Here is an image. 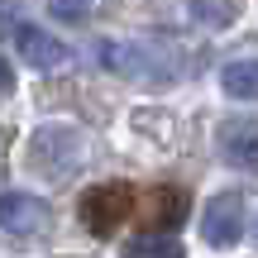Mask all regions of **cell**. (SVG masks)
Returning <instances> with one entry per match:
<instances>
[{
    "instance_id": "obj_1",
    "label": "cell",
    "mask_w": 258,
    "mask_h": 258,
    "mask_svg": "<svg viewBox=\"0 0 258 258\" xmlns=\"http://www.w3.org/2000/svg\"><path fill=\"white\" fill-rule=\"evenodd\" d=\"M134 211H139V196H134V186H124V182L91 186V191L82 196V220H86V230H91V234L120 230Z\"/></svg>"
},
{
    "instance_id": "obj_2",
    "label": "cell",
    "mask_w": 258,
    "mask_h": 258,
    "mask_svg": "<svg viewBox=\"0 0 258 258\" xmlns=\"http://www.w3.org/2000/svg\"><path fill=\"white\" fill-rule=\"evenodd\" d=\"M201 239L211 249H234L244 239V196L239 191H220L201 215Z\"/></svg>"
},
{
    "instance_id": "obj_3",
    "label": "cell",
    "mask_w": 258,
    "mask_h": 258,
    "mask_svg": "<svg viewBox=\"0 0 258 258\" xmlns=\"http://www.w3.org/2000/svg\"><path fill=\"white\" fill-rule=\"evenodd\" d=\"M215 148H220V158L230 167H258V120L253 115H234V120H225L215 129Z\"/></svg>"
},
{
    "instance_id": "obj_4",
    "label": "cell",
    "mask_w": 258,
    "mask_h": 258,
    "mask_svg": "<svg viewBox=\"0 0 258 258\" xmlns=\"http://www.w3.org/2000/svg\"><path fill=\"white\" fill-rule=\"evenodd\" d=\"M15 48H19V57H24L29 67H38V72H53V67H62L67 57H72V48H67L62 38H53L38 24H19L15 29Z\"/></svg>"
},
{
    "instance_id": "obj_5",
    "label": "cell",
    "mask_w": 258,
    "mask_h": 258,
    "mask_svg": "<svg viewBox=\"0 0 258 258\" xmlns=\"http://www.w3.org/2000/svg\"><path fill=\"white\" fill-rule=\"evenodd\" d=\"M48 206L29 191H5L0 196V230L5 234H43L48 230Z\"/></svg>"
},
{
    "instance_id": "obj_6",
    "label": "cell",
    "mask_w": 258,
    "mask_h": 258,
    "mask_svg": "<svg viewBox=\"0 0 258 258\" xmlns=\"http://www.w3.org/2000/svg\"><path fill=\"white\" fill-rule=\"evenodd\" d=\"M182 220H186V191L182 186H158V191L148 196V225L172 234Z\"/></svg>"
},
{
    "instance_id": "obj_7",
    "label": "cell",
    "mask_w": 258,
    "mask_h": 258,
    "mask_svg": "<svg viewBox=\"0 0 258 258\" xmlns=\"http://www.w3.org/2000/svg\"><path fill=\"white\" fill-rule=\"evenodd\" d=\"M120 258H186V249H182V239H177V234L144 230L139 239H129L124 249H120Z\"/></svg>"
},
{
    "instance_id": "obj_8",
    "label": "cell",
    "mask_w": 258,
    "mask_h": 258,
    "mask_svg": "<svg viewBox=\"0 0 258 258\" xmlns=\"http://www.w3.org/2000/svg\"><path fill=\"white\" fill-rule=\"evenodd\" d=\"M220 86H225V96H234V101H258V57L230 62L220 72Z\"/></svg>"
},
{
    "instance_id": "obj_9",
    "label": "cell",
    "mask_w": 258,
    "mask_h": 258,
    "mask_svg": "<svg viewBox=\"0 0 258 258\" xmlns=\"http://www.w3.org/2000/svg\"><path fill=\"white\" fill-rule=\"evenodd\" d=\"M239 15V0H191V19L206 29H225Z\"/></svg>"
},
{
    "instance_id": "obj_10",
    "label": "cell",
    "mask_w": 258,
    "mask_h": 258,
    "mask_svg": "<svg viewBox=\"0 0 258 258\" xmlns=\"http://www.w3.org/2000/svg\"><path fill=\"white\" fill-rule=\"evenodd\" d=\"M48 15L72 24V19H86V15H91V0H48Z\"/></svg>"
},
{
    "instance_id": "obj_11",
    "label": "cell",
    "mask_w": 258,
    "mask_h": 258,
    "mask_svg": "<svg viewBox=\"0 0 258 258\" xmlns=\"http://www.w3.org/2000/svg\"><path fill=\"white\" fill-rule=\"evenodd\" d=\"M10 86H15V72H10V62H5V57H0V96H5Z\"/></svg>"
},
{
    "instance_id": "obj_12",
    "label": "cell",
    "mask_w": 258,
    "mask_h": 258,
    "mask_svg": "<svg viewBox=\"0 0 258 258\" xmlns=\"http://www.w3.org/2000/svg\"><path fill=\"white\" fill-rule=\"evenodd\" d=\"M253 244H258V215H253Z\"/></svg>"
}]
</instances>
